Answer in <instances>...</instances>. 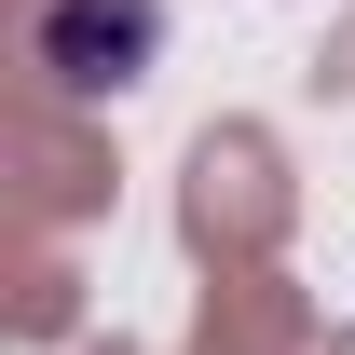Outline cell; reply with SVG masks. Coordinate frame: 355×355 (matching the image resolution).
Returning a JSON list of instances; mask_svg holds the SVG:
<instances>
[{
  "instance_id": "obj_1",
  "label": "cell",
  "mask_w": 355,
  "mask_h": 355,
  "mask_svg": "<svg viewBox=\"0 0 355 355\" xmlns=\"http://www.w3.org/2000/svg\"><path fill=\"white\" fill-rule=\"evenodd\" d=\"M28 55H42L69 96H123V83H150V55H164V0H42Z\"/></svg>"
}]
</instances>
